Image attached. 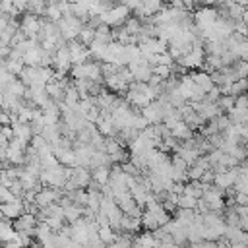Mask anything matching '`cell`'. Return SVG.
<instances>
[{
    "label": "cell",
    "mask_w": 248,
    "mask_h": 248,
    "mask_svg": "<svg viewBox=\"0 0 248 248\" xmlns=\"http://www.w3.org/2000/svg\"><path fill=\"white\" fill-rule=\"evenodd\" d=\"M83 207L85 205H79V203H70V205H66L64 207V215H66V221L68 223H74V221H78V219H81L83 217Z\"/></svg>",
    "instance_id": "obj_21"
},
{
    "label": "cell",
    "mask_w": 248,
    "mask_h": 248,
    "mask_svg": "<svg viewBox=\"0 0 248 248\" xmlns=\"http://www.w3.org/2000/svg\"><path fill=\"white\" fill-rule=\"evenodd\" d=\"M39 76H41V74H39V66H27V64H25V68L21 70V74H19L17 78H19L27 87H31V85H35V83H41V81H39Z\"/></svg>",
    "instance_id": "obj_14"
},
{
    "label": "cell",
    "mask_w": 248,
    "mask_h": 248,
    "mask_svg": "<svg viewBox=\"0 0 248 248\" xmlns=\"http://www.w3.org/2000/svg\"><path fill=\"white\" fill-rule=\"evenodd\" d=\"M0 211H2V217H4V219L16 221L17 217H21V215L25 213V202H23V198H17V200H14V202L2 203V205H0Z\"/></svg>",
    "instance_id": "obj_5"
},
{
    "label": "cell",
    "mask_w": 248,
    "mask_h": 248,
    "mask_svg": "<svg viewBox=\"0 0 248 248\" xmlns=\"http://www.w3.org/2000/svg\"><path fill=\"white\" fill-rule=\"evenodd\" d=\"M141 225H143V229L145 231H157L161 225H159V221H157V217L153 215V211H149V209H143V215H141Z\"/></svg>",
    "instance_id": "obj_25"
},
{
    "label": "cell",
    "mask_w": 248,
    "mask_h": 248,
    "mask_svg": "<svg viewBox=\"0 0 248 248\" xmlns=\"http://www.w3.org/2000/svg\"><path fill=\"white\" fill-rule=\"evenodd\" d=\"M83 27V21L78 17V16H64L60 21H58V29H60V35L64 37V41H76L79 31Z\"/></svg>",
    "instance_id": "obj_2"
},
{
    "label": "cell",
    "mask_w": 248,
    "mask_h": 248,
    "mask_svg": "<svg viewBox=\"0 0 248 248\" xmlns=\"http://www.w3.org/2000/svg\"><path fill=\"white\" fill-rule=\"evenodd\" d=\"M232 188H234V192H238V194H248V172H240Z\"/></svg>",
    "instance_id": "obj_31"
},
{
    "label": "cell",
    "mask_w": 248,
    "mask_h": 248,
    "mask_svg": "<svg viewBox=\"0 0 248 248\" xmlns=\"http://www.w3.org/2000/svg\"><path fill=\"white\" fill-rule=\"evenodd\" d=\"M219 103V107H221V110L225 112V114H229L232 108H234V103H236V97L234 95H221V99L217 101Z\"/></svg>",
    "instance_id": "obj_28"
},
{
    "label": "cell",
    "mask_w": 248,
    "mask_h": 248,
    "mask_svg": "<svg viewBox=\"0 0 248 248\" xmlns=\"http://www.w3.org/2000/svg\"><path fill=\"white\" fill-rule=\"evenodd\" d=\"M78 188H89L91 182H93V174L89 172V167H81V165H76L72 169V176H70Z\"/></svg>",
    "instance_id": "obj_11"
},
{
    "label": "cell",
    "mask_w": 248,
    "mask_h": 248,
    "mask_svg": "<svg viewBox=\"0 0 248 248\" xmlns=\"http://www.w3.org/2000/svg\"><path fill=\"white\" fill-rule=\"evenodd\" d=\"M141 227H143V225H141V219H138V217H132V215L124 213V217H122V225H120V232L136 234Z\"/></svg>",
    "instance_id": "obj_18"
},
{
    "label": "cell",
    "mask_w": 248,
    "mask_h": 248,
    "mask_svg": "<svg viewBox=\"0 0 248 248\" xmlns=\"http://www.w3.org/2000/svg\"><path fill=\"white\" fill-rule=\"evenodd\" d=\"M234 108H240V110H248V93H242V95H238V97H236Z\"/></svg>",
    "instance_id": "obj_34"
},
{
    "label": "cell",
    "mask_w": 248,
    "mask_h": 248,
    "mask_svg": "<svg viewBox=\"0 0 248 248\" xmlns=\"http://www.w3.org/2000/svg\"><path fill=\"white\" fill-rule=\"evenodd\" d=\"M221 95H223V93H221V87H219V85H215L213 89H209V91H207L205 99H207V101H213V103H217V101L221 99Z\"/></svg>",
    "instance_id": "obj_33"
},
{
    "label": "cell",
    "mask_w": 248,
    "mask_h": 248,
    "mask_svg": "<svg viewBox=\"0 0 248 248\" xmlns=\"http://www.w3.org/2000/svg\"><path fill=\"white\" fill-rule=\"evenodd\" d=\"M2 93L14 95V97H25V93H27V85H25L19 78H14L8 85H4V87H2Z\"/></svg>",
    "instance_id": "obj_16"
},
{
    "label": "cell",
    "mask_w": 248,
    "mask_h": 248,
    "mask_svg": "<svg viewBox=\"0 0 248 248\" xmlns=\"http://www.w3.org/2000/svg\"><path fill=\"white\" fill-rule=\"evenodd\" d=\"M68 48H70V54H72V64H85L91 58L89 46L81 45L78 39L76 41H70L68 43Z\"/></svg>",
    "instance_id": "obj_6"
},
{
    "label": "cell",
    "mask_w": 248,
    "mask_h": 248,
    "mask_svg": "<svg viewBox=\"0 0 248 248\" xmlns=\"http://www.w3.org/2000/svg\"><path fill=\"white\" fill-rule=\"evenodd\" d=\"M79 101H81V95H79V91H78V87L74 85V81L66 87V95H64V103L68 105V107H72V108H76L78 105H79Z\"/></svg>",
    "instance_id": "obj_20"
},
{
    "label": "cell",
    "mask_w": 248,
    "mask_h": 248,
    "mask_svg": "<svg viewBox=\"0 0 248 248\" xmlns=\"http://www.w3.org/2000/svg\"><path fill=\"white\" fill-rule=\"evenodd\" d=\"M99 238L108 246L110 242H114L118 238V232L112 227H99Z\"/></svg>",
    "instance_id": "obj_27"
},
{
    "label": "cell",
    "mask_w": 248,
    "mask_h": 248,
    "mask_svg": "<svg viewBox=\"0 0 248 248\" xmlns=\"http://www.w3.org/2000/svg\"><path fill=\"white\" fill-rule=\"evenodd\" d=\"M238 174H240V172H238V167L227 169V170H223V172H215V180H213V184L219 186V188H223V190H229V188L234 186Z\"/></svg>",
    "instance_id": "obj_8"
},
{
    "label": "cell",
    "mask_w": 248,
    "mask_h": 248,
    "mask_svg": "<svg viewBox=\"0 0 248 248\" xmlns=\"http://www.w3.org/2000/svg\"><path fill=\"white\" fill-rule=\"evenodd\" d=\"M141 114L149 120V124H161L165 120V110H163V105L159 101H153L147 107H143Z\"/></svg>",
    "instance_id": "obj_10"
},
{
    "label": "cell",
    "mask_w": 248,
    "mask_h": 248,
    "mask_svg": "<svg viewBox=\"0 0 248 248\" xmlns=\"http://www.w3.org/2000/svg\"><path fill=\"white\" fill-rule=\"evenodd\" d=\"M198 200H200V198H194V196H190V194H182V196H178V207L196 209V205H198Z\"/></svg>",
    "instance_id": "obj_30"
},
{
    "label": "cell",
    "mask_w": 248,
    "mask_h": 248,
    "mask_svg": "<svg viewBox=\"0 0 248 248\" xmlns=\"http://www.w3.org/2000/svg\"><path fill=\"white\" fill-rule=\"evenodd\" d=\"M240 227H242L244 231H248V215H242V217H240Z\"/></svg>",
    "instance_id": "obj_35"
},
{
    "label": "cell",
    "mask_w": 248,
    "mask_h": 248,
    "mask_svg": "<svg viewBox=\"0 0 248 248\" xmlns=\"http://www.w3.org/2000/svg\"><path fill=\"white\" fill-rule=\"evenodd\" d=\"M231 248H248V244L246 242H232Z\"/></svg>",
    "instance_id": "obj_36"
},
{
    "label": "cell",
    "mask_w": 248,
    "mask_h": 248,
    "mask_svg": "<svg viewBox=\"0 0 248 248\" xmlns=\"http://www.w3.org/2000/svg\"><path fill=\"white\" fill-rule=\"evenodd\" d=\"M54 234V231L50 229V225L46 223V221H39V225H37V229H35V238L39 240V242H45L46 238H50Z\"/></svg>",
    "instance_id": "obj_26"
},
{
    "label": "cell",
    "mask_w": 248,
    "mask_h": 248,
    "mask_svg": "<svg viewBox=\"0 0 248 248\" xmlns=\"http://www.w3.org/2000/svg\"><path fill=\"white\" fill-rule=\"evenodd\" d=\"M95 41H101V43H112L114 41V35H112V27L107 25V23H99L95 27Z\"/></svg>",
    "instance_id": "obj_19"
},
{
    "label": "cell",
    "mask_w": 248,
    "mask_h": 248,
    "mask_svg": "<svg viewBox=\"0 0 248 248\" xmlns=\"http://www.w3.org/2000/svg\"><path fill=\"white\" fill-rule=\"evenodd\" d=\"M110 169H112V165H101V167L91 169L93 182H95V184H99V186L108 184V182H110Z\"/></svg>",
    "instance_id": "obj_15"
},
{
    "label": "cell",
    "mask_w": 248,
    "mask_h": 248,
    "mask_svg": "<svg viewBox=\"0 0 248 248\" xmlns=\"http://www.w3.org/2000/svg\"><path fill=\"white\" fill-rule=\"evenodd\" d=\"M105 87H107V89H110L112 93L124 95V93H128L130 83H128V81H126L118 72H114V74H110V76H105Z\"/></svg>",
    "instance_id": "obj_9"
},
{
    "label": "cell",
    "mask_w": 248,
    "mask_h": 248,
    "mask_svg": "<svg viewBox=\"0 0 248 248\" xmlns=\"http://www.w3.org/2000/svg\"><path fill=\"white\" fill-rule=\"evenodd\" d=\"M54 155L58 157V161L64 165V167H76L78 165V155H76V149L70 145V147H60L54 151Z\"/></svg>",
    "instance_id": "obj_13"
},
{
    "label": "cell",
    "mask_w": 248,
    "mask_h": 248,
    "mask_svg": "<svg viewBox=\"0 0 248 248\" xmlns=\"http://www.w3.org/2000/svg\"><path fill=\"white\" fill-rule=\"evenodd\" d=\"M246 64H248V58H246Z\"/></svg>",
    "instance_id": "obj_37"
},
{
    "label": "cell",
    "mask_w": 248,
    "mask_h": 248,
    "mask_svg": "<svg viewBox=\"0 0 248 248\" xmlns=\"http://www.w3.org/2000/svg\"><path fill=\"white\" fill-rule=\"evenodd\" d=\"M170 134H172V138H176L178 141H186V140L194 138V130L188 126L186 120H180V122L170 130Z\"/></svg>",
    "instance_id": "obj_17"
},
{
    "label": "cell",
    "mask_w": 248,
    "mask_h": 248,
    "mask_svg": "<svg viewBox=\"0 0 248 248\" xmlns=\"http://www.w3.org/2000/svg\"><path fill=\"white\" fill-rule=\"evenodd\" d=\"M242 93H248V78H240L231 85V95L238 97Z\"/></svg>",
    "instance_id": "obj_29"
},
{
    "label": "cell",
    "mask_w": 248,
    "mask_h": 248,
    "mask_svg": "<svg viewBox=\"0 0 248 248\" xmlns=\"http://www.w3.org/2000/svg\"><path fill=\"white\" fill-rule=\"evenodd\" d=\"M37 225H39V217L33 215V213H29V211H25L21 217H17V219L14 221L16 231H19V232H29V234H33V236H35Z\"/></svg>",
    "instance_id": "obj_7"
},
{
    "label": "cell",
    "mask_w": 248,
    "mask_h": 248,
    "mask_svg": "<svg viewBox=\"0 0 248 248\" xmlns=\"http://www.w3.org/2000/svg\"><path fill=\"white\" fill-rule=\"evenodd\" d=\"M219 19V10H215L213 6H202L196 10L194 14V23L198 25V29L203 33L209 27H213V23Z\"/></svg>",
    "instance_id": "obj_3"
},
{
    "label": "cell",
    "mask_w": 248,
    "mask_h": 248,
    "mask_svg": "<svg viewBox=\"0 0 248 248\" xmlns=\"http://www.w3.org/2000/svg\"><path fill=\"white\" fill-rule=\"evenodd\" d=\"M0 236H2V240H4V242H12V240H16L17 231H16V227H14V221H10V219H2Z\"/></svg>",
    "instance_id": "obj_22"
},
{
    "label": "cell",
    "mask_w": 248,
    "mask_h": 248,
    "mask_svg": "<svg viewBox=\"0 0 248 248\" xmlns=\"http://www.w3.org/2000/svg\"><path fill=\"white\" fill-rule=\"evenodd\" d=\"M78 41H79L81 45L89 46V45L95 41V27L83 23V27H81V31H79V35H78Z\"/></svg>",
    "instance_id": "obj_24"
},
{
    "label": "cell",
    "mask_w": 248,
    "mask_h": 248,
    "mask_svg": "<svg viewBox=\"0 0 248 248\" xmlns=\"http://www.w3.org/2000/svg\"><path fill=\"white\" fill-rule=\"evenodd\" d=\"M41 27H43V19H41L37 14L25 12V14L21 16V19H19V29H21V33H23L25 37H29V39L37 37L39 31H41Z\"/></svg>",
    "instance_id": "obj_4"
},
{
    "label": "cell",
    "mask_w": 248,
    "mask_h": 248,
    "mask_svg": "<svg viewBox=\"0 0 248 248\" xmlns=\"http://www.w3.org/2000/svg\"><path fill=\"white\" fill-rule=\"evenodd\" d=\"M14 200H17V196H16L10 188L0 186V202H2V203H8V202H14Z\"/></svg>",
    "instance_id": "obj_32"
},
{
    "label": "cell",
    "mask_w": 248,
    "mask_h": 248,
    "mask_svg": "<svg viewBox=\"0 0 248 248\" xmlns=\"http://www.w3.org/2000/svg\"><path fill=\"white\" fill-rule=\"evenodd\" d=\"M2 66H6L14 76H19L21 74V70L25 68V62H23V58H4L2 60Z\"/></svg>",
    "instance_id": "obj_23"
},
{
    "label": "cell",
    "mask_w": 248,
    "mask_h": 248,
    "mask_svg": "<svg viewBox=\"0 0 248 248\" xmlns=\"http://www.w3.org/2000/svg\"><path fill=\"white\" fill-rule=\"evenodd\" d=\"M190 76H192V79L196 81V85H200L205 93H207L209 89H213V87H215V81H213L211 74H209V72H205V70H192V72H190Z\"/></svg>",
    "instance_id": "obj_12"
},
{
    "label": "cell",
    "mask_w": 248,
    "mask_h": 248,
    "mask_svg": "<svg viewBox=\"0 0 248 248\" xmlns=\"http://www.w3.org/2000/svg\"><path fill=\"white\" fill-rule=\"evenodd\" d=\"M130 12H132V10H130L126 4H114L108 12L101 14L99 17H101L103 23H107V25H110V27H122V25L132 17Z\"/></svg>",
    "instance_id": "obj_1"
}]
</instances>
